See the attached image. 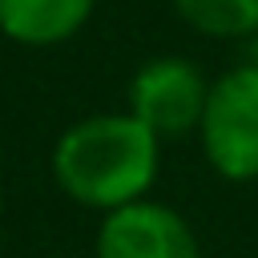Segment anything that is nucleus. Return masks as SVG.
I'll return each mask as SVG.
<instances>
[{
    "instance_id": "3",
    "label": "nucleus",
    "mask_w": 258,
    "mask_h": 258,
    "mask_svg": "<svg viewBox=\"0 0 258 258\" xmlns=\"http://www.w3.org/2000/svg\"><path fill=\"white\" fill-rule=\"evenodd\" d=\"M210 77L185 60V56H153L129 77V109L149 133L185 137L198 133L206 101H210Z\"/></svg>"
},
{
    "instance_id": "1",
    "label": "nucleus",
    "mask_w": 258,
    "mask_h": 258,
    "mask_svg": "<svg viewBox=\"0 0 258 258\" xmlns=\"http://www.w3.org/2000/svg\"><path fill=\"white\" fill-rule=\"evenodd\" d=\"M48 169L69 202L113 214L149 198L161 169V137L133 113H89L56 137Z\"/></svg>"
},
{
    "instance_id": "4",
    "label": "nucleus",
    "mask_w": 258,
    "mask_h": 258,
    "mask_svg": "<svg viewBox=\"0 0 258 258\" xmlns=\"http://www.w3.org/2000/svg\"><path fill=\"white\" fill-rule=\"evenodd\" d=\"M97 258H202L194 226L165 202L141 198L113 214H101Z\"/></svg>"
},
{
    "instance_id": "2",
    "label": "nucleus",
    "mask_w": 258,
    "mask_h": 258,
    "mask_svg": "<svg viewBox=\"0 0 258 258\" xmlns=\"http://www.w3.org/2000/svg\"><path fill=\"white\" fill-rule=\"evenodd\" d=\"M198 141L218 177L258 181V60H242L214 77Z\"/></svg>"
},
{
    "instance_id": "6",
    "label": "nucleus",
    "mask_w": 258,
    "mask_h": 258,
    "mask_svg": "<svg viewBox=\"0 0 258 258\" xmlns=\"http://www.w3.org/2000/svg\"><path fill=\"white\" fill-rule=\"evenodd\" d=\"M173 12L202 36L214 40H254L258 0H173Z\"/></svg>"
},
{
    "instance_id": "5",
    "label": "nucleus",
    "mask_w": 258,
    "mask_h": 258,
    "mask_svg": "<svg viewBox=\"0 0 258 258\" xmlns=\"http://www.w3.org/2000/svg\"><path fill=\"white\" fill-rule=\"evenodd\" d=\"M97 0H0V36L20 48H56L73 40Z\"/></svg>"
}]
</instances>
